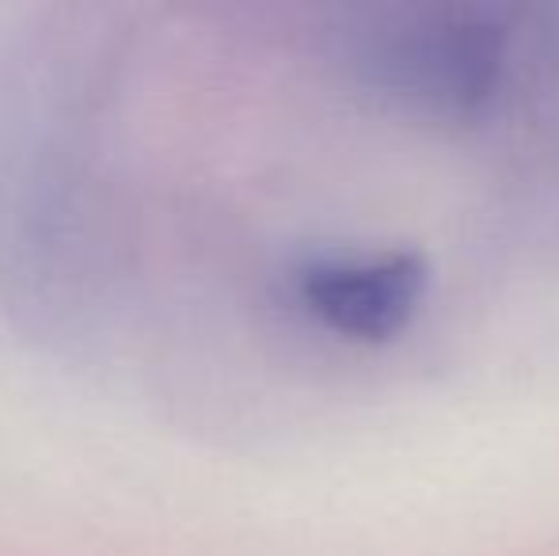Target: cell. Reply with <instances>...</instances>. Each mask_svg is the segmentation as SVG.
<instances>
[{"label":"cell","instance_id":"cell-1","mask_svg":"<svg viewBox=\"0 0 559 556\" xmlns=\"http://www.w3.org/2000/svg\"><path fill=\"white\" fill-rule=\"evenodd\" d=\"M335 38L354 81L442 122L499 111L514 73V23L502 8H366L346 15Z\"/></svg>","mask_w":559,"mask_h":556},{"label":"cell","instance_id":"cell-2","mask_svg":"<svg viewBox=\"0 0 559 556\" xmlns=\"http://www.w3.org/2000/svg\"><path fill=\"white\" fill-rule=\"evenodd\" d=\"M427 260L404 248L309 252L286 271V297L305 320L350 343H389L427 297Z\"/></svg>","mask_w":559,"mask_h":556}]
</instances>
